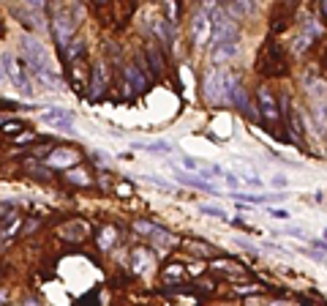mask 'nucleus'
<instances>
[{
	"label": "nucleus",
	"mask_w": 327,
	"mask_h": 306,
	"mask_svg": "<svg viewBox=\"0 0 327 306\" xmlns=\"http://www.w3.org/2000/svg\"><path fill=\"white\" fill-rule=\"evenodd\" d=\"M183 167H185V170H202L199 161H196V159H188V156L183 159Z\"/></svg>",
	"instance_id": "35"
},
{
	"label": "nucleus",
	"mask_w": 327,
	"mask_h": 306,
	"mask_svg": "<svg viewBox=\"0 0 327 306\" xmlns=\"http://www.w3.org/2000/svg\"><path fill=\"white\" fill-rule=\"evenodd\" d=\"M210 30H213V22H210V16L202 11V5H196V8L191 11V25H188V33H191V41H194V47L207 49Z\"/></svg>",
	"instance_id": "9"
},
{
	"label": "nucleus",
	"mask_w": 327,
	"mask_h": 306,
	"mask_svg": "<svg viewBox=\"0 0 327 306\" xmlns=\"http://www.w3.org/2000/svg\"><path fill=\"white\" fill-rule=\"evenodd\" d=\"M0 123H3V120H0Z\"/></svg>",
	"instance_id": "44"
},
{
	"label": "nucleus",
	"mask_w": 327,
	"mask_h": 306,
	"mask_svg": "<svg viewBox=\"0 0 327 306\" xmlns=\"http://www.w3.org/2000/svg\"><path fill=\"white\" fill-rule=\"evenodd\" d=\"M229 224H235V227H240V230H245V233H251V227H245V224H243V219H232Z\"/></svg>",
	"instance_id": "39"
},
{
	"label": "nucleus",
	"mask_w": 327,
	"mask_h": 306,
	"mask_svg": "<svg viewBox=\"0 0 327 306\" xmlns=\"http://www.w3.org/2000/svg\"><path fill=\"white\" fill-rule=\"evenodd\" d=\"M41 118H44V123L55 126V129H60V131H71L74 129V112H68V109H60V107L46 109Z\"/></svg>",
	"instance_id": "15"
},
{
	"label": "nucleus",
	"mask_w": 327,
	"mask_h": 306,
	"mask_svg": "<svg viewBox=\"0 0 327 306\" xmlns=\"http://www.w3.org/2000/svg\"><path fill=\"white\" fill-rule=\"evenodd\" d=\"M19 52H22V63H25V68H27L30 77H36L38 82L46 85V88L66 90V82H63V77L52 68L49 55H46V49L41 47L38 38H33L30 33H25V36L19 38Z\"/></svg>",
	"instance_id": "1"
},
{
	"label": "nucleus",
	"mask_w": 327,
	"mask_h": 306,
	"mask_svg": "<svg viewBox=\"0 0 327 306\" xmlns=\"http://www.w3.org/2000/svg\"><path fill=\"white\" fill-rule=\"evenodd\" d=\"M199 211L204 213V216H215V219H226V213L221 211V208H215V205H202Z\"/></svg>",
	"instance_id": "31"
},
{
	"label": "nucleus",
	"mask_w": 327,
	"mask_h": 306,
	"mask_svg": "<svg viewBox=\"0 0 327 306\" xmlns=\"http://www.w3.org/2000/svg\"><path fill=\"white\" fill-rule=\"evenodd\" d=\"M256 68H259L262 77H286L289 74V55L276 38H267L262 44V52L256 57Z\"/></svg>",
	"instance_id": "2"
},
{
	"label": "nucleus",
	"mask_w": 327,
	"mask_h": 306,
	"mask_svg": "<svg viewBox=\"0 0 327 306\" xmlns=\"http://www.w3.org/2000/svg\"><path fill=\"white\" fill-rule=\"evenodd\" d=\"M63 55H66V57H68V60H71V63H79L82 57L87 55V47H85V41H82V38H74V41L68 44L66 49H63Z\"/></svg>",
	"instance_id": "25"
},
{
	"label": "nucleus",
	"mask_w": 327,
	"mask_h": 306,
	"mask_svg": "<svg viewBox=\"0 0 327 306\" xmlns=\"http://www.w3.org/2000/svg\"><path fill=\"white\" fill-rule=\"evenodd\" d=\"M36 140H38L36 131H22V134H16L11 142H14V145H27V142H36Z\"/></svg>",
	"instance_id": "30"
},
{
	"label": "nucleus",
	"mask_w": 327,
	"mask_h": 306,
	"mask_svg": "<svg viewBox=\"0 0 327 306\" xmlns=\"http://www.w3.org/2000/svg\"><path fill=\"white\" fill-rule=\"evenodd\" d=\"M177 181L183 183V186H191V189H199V192H207V194H218V189L213 186L210 181H202V178L196 175H185V172H180Z\"/></svg>",
	"instance_id": "20"
},
{
	"label": "nucleus",
	"mask_w": 327,
	"mask_h": 306,
	"mask_svg": "<svg viewBox=\"0 0 327 306\" xmlns=\"http://www.w3.org/2000/svg\"><path fill=\"white\" fill-rule=\"evenodd\" d=\"M22 167H25V172H27V175H33L36 181H44V183H49L52 178H55V172H52L46 164H38V161H25Z\"/></svg>",
	"instance_id": "21"
},
{
	"label": "nucleus",
	"mask_w": 327,
	"mask_h": 306,
	"mask_svg": "<svg viewBox=\"0 0 327 306\" xmlns=\"http://www.w3.org/2000/svg\"><path fill=\"white\" fill-rule=\"evenodd\" d=\"M0 131H3V134H8L11 140H14L16 134H22V131H27V126L22 123V120H3V123H0Z\"/></svg>",
	"instance_id": "26"
},
{
	"label": "nucleus",
	"mask_w": 327,
	"mask_h": 306,
	"mask_svg": "<svg viewBox=\"0 0 327 306\" xmlns=\"http://www.w3.org/2000/svg\"><path fill=\"white\" fill-rule=\"evenodd\" d=\"M57 235H60L63 241H71V244H79V241H85L87 238V230H85V224H77V222H68L66 227H60L57 230Z\"/></svg>",
	"instance_id": "17"
},
{
	"label": "nucleus",
	"mask_w": 327,
	"mask_h": 306,
	"mask_svg": "<svg viewBox=\"0 0 327 306\" xmlns=\"http://www.w3.org/2000/svg\"><path fill=\"white\" fill-rule=\"evenodd\" d=\"M289 22H295V8L292 5H284V8H276V14L270 16V27L276 33H281L289 27Z\"/></svg>",
	"instance_id": "16"
},
{
	"label": "nucleus",
	"mask_w": 327,
	"mask_h": 306,
	"mask_svg": "<svg viewBox=\"0 0 327 306\" xmlns=\"http://www.w3.org/2000/svg\"><path fill=\"white\" fill-rule=\"evenodd\" d=\"M319 25H322V22L311 14H306L300 19V25H297V30H295V41H292V52H295V55H306V52L319 41V36H322V27Z\"/></svg>",
	"instance_id": "5"
},
{
	"label": "nucleus",
	"mask_w": 327,
	"mask_h": 306,
	"mask_svg": "<svg viewBox=\"0 0 327 306\" xmlns=\"http://www.w3.org/2000/svg\"><path fill=\"white\" fill-rule=\"evenodd\" d=\"M123 77V90H126V99H134V96H142L145 88H148V74H145V66L139 57L128 60L120 71Z\"/></svg>",
	"instance_id": "6"
},
{
	"label": "nucleus",
	"mask_w": 327,
	"mask_h": 306,
	"mask_svg": "<svg viewBox=\"0 0 327 306\" xmlns=\"http://www.w3.org/2000/svg\"><path fill=\"white\" fill-rule=\"evenodd\" d=\"M300 252H303V255H308L311 260H317V263H325V255H322V252H314V249H300Z\"/></svg>",
	"instance_id": "34"
},
{
	"label": "nucleus",
	"mask_w": 327,
	"mask_h": 306,
	"mask_svg": "<svg viewBox=\"0 0 327 306\" xmlns=\"http://www.w3.org/2000/svg\"><path fill=\"white\" fill-rule=\"evenodd\" d=\"M66 175H68V181H71V183H77V186H90V178H87V175H85V172H77V170H68V172H66Z\"/></svg>",
	"instance_id": "29"
},
{
	"label": "nucleus",
	"mask_w": 327,
	"mask_h": 306,
	"mask_svg": "<svg viewBox=\"0 0 327 306\" xmlns=\"http://www.w3.org/2000/svg\"><path fill=\"white\" fill-rule=\"evenodd\" d=\"M245 183H248L251 189H262V181H259V178H251V175H248V178H245Z\"/></svg>",
	"instance_id": "37"
},
{
	"label": "nucleus",
	"mask_w": 327,
	"mask_h": 306,
	"mask_svg": "<svg viewBox=\"0 0 327 306\" xmlns=\"http://www.w3.org/2000/svg\"><path fill=\"white\" fill-rule=\"evenodd\" d=\"M49 25H52V36H55L57 47L66 49L77 36V11L74 8H55L49 11Z\"/></svg>",
	"instance_id": "3"
},
{
	"label": "nucleus",
	"mask_w": 327,
	"mask_h": 306,
	"mask_svg": "<svg viewBox=\"0 0 327 306\" xmlns=\"http://www.w3.org/2000/svg\"><path fill=\"white\" fill-rule=\"evenodd\" d=\"M5 301H8V290H5V287H0V306H5Z\"/></svg>",
	"instance_id": "40"
},
{
	"label": "nucleus",
	"mask_w": 327,
	"mask_h": 306,
	"mask_svg": "<svg viewBox=\"0 0 327 306\" xmlns=\"http://www.w3.org/2000/svg\"><path fill=\"white\" fill-rule=\"evenodd\" d=\"M46 3H25L19 5V8H11V14L16 16V19L25 22V27H33V30H38V27L46 25Z\"/></svg>",
	"instance_id": "11"
},
{
	"label": "nucleus",
	"mask_w": 327,
	"mask_h": 306,
	"mask_svg": "<svg viewBox=\"0 0 327 306\" xmlns=\"http://www.w3.org/2000/svg\"><path fill=\"white\" fill-rule=\"evenodd\" d=\"M273 216H276V219H289V213H286V211H273Z\"/></svg>",
	"instance_id": "42"
},
{
	"label": "nucleus",
	"mask_w": 327,
	"mask_h": 306,
	"mask_svg": "<svg viewBox=\"0 0 327 306\" xmlns=\"http://www.w3.org/2000/svg\"><path fill=\"white\" fill-rule=\"evenodd\" d=\"M107 60H96L90 68V77H87V101H101L107 93Z\"/></svg>",
	"instance_id": "10"
},
{
	"label": "nucleus",
	"mask_w": 327,
	"mask_h": 306,
	"mask_svg": "<svg viewBox=\"0 0 327 306\" xmlns=\"http://www.w3.org/2000/svg\"><path fill=\"white\" fill-rule=\"evenodd\" d=\"M0 107H3V109H22L25 104H19V101H11V99H0Z\"/></svg>",
	"instance_id": "33"
},
{
	"label": "nucleus",
	"mask_w": 327,
	"mask_h": 306,
	"mask_svg": "<svg viewBox=\"0 0 327 306\" xmlns=\"http://www.w3.org/2000/svg\"><path fill=\"white\" fill-rule=\"evenodd\" d=\"M319 14H322V19L327 22V0H325V3H319Z\"/></svg>",
	"instance_id": "41"
},
{
	"label": "nucleus",
	"mask_w": 327,
	"mask_h": 306,
	"mask_svg": "<svg viewBox=\"0 0 327 306\" xmlns=\"http://www.w3.org/2000/svg\"><path fill=\"white\" fill-rule=\"evenodd\" d=\"M210 52H213V66L221 68V63L232 60V57L240 52V47H237V44H221V47H215V49H210Z\"/></svg>",
	"instance_id": "23"
},
{
	"label": "nucleus",
	"mask_w": 327,
	"mask_h": 306,
	"mask_svg": "<svg viewBox=\"0 0 327 306\" xmlns=\"http://www.w3.org/2000/svg\"><path fill=\"white\" fill-rule=\"evenodd\" d=\"M273 186H276V189H286V178L276 175V178H273Z\"/></svg>",
	"instance_id": "38"
},
{
	"label": "nucleus",
	"mask_w": 327,
	"mask_h": 306,
	"mask_svg": "<svg viewBox=\"0 0 327 306\" xmlns=\"http://www.w3.org/2000/svg\"><path fill=\"white\" fill-rule=\"evenodd\" d=\"M224 181H226V186H229L232 192L237 189V175H232V172H224Z\"/></svg>",
	"instance_id": "36"
},
{
	"label": "nucleus",
	"mask_w": 327,
	"mask_h": 306,
	"mask_svg": "<svg viewBox=\"0 0 327 306\" xmlns=\"http://www.w3.org/2000/svg\"><path fill=\"white\" fill-rule=\"evenodd\" d=\"M115 244H120V227L118 224H112V222L101 224V227L96 230V246L101 252H109Z\"/></svg>",
	"instance_id": "14"
},
{
	"label": "nucleus",
	"mask_w": 327,
	"mask_h": 306,
	"mask_svg": "<svg viewBox=\"0 0 327 306\" xmlns=\"http://www.w3.org/2000/svg\"><path fill=\"white\" fill-rule=\"evenodd\" d=\"M134 230H137L139 235H153L156 230H159V224H150V222H145V219H137V222H134Z\"/></svg>",
	"instance_id": "27"
},
{
	"label": "nucleus",
	"mask_w": 327,
	"mask_h": 306,
	"mask_svg": "<svg viewBox=\"0 0 327 306\" xmlns=\"http://www.w3.org/2000/svg\"><path fill=\"white\" fill-rule=\"evenodd\" d=\"M131 263H134V271H137V274H148L150 265H153V252L150 249H134Z\"/></svg>",
	"instance_id": "22"
},
{
	"label": "nucleus",
	"mask_w": 327,
	"mask_h": 306,
	"mask_svg": "<svg viewBox=\"0 0 327 306\" xmlns=\"http://www.w3.org/2000/svg\"><path fill=\"white\" fill-rule=\"evenodd\" d=\"M232 200H240V203H251V205H267L284 200L281 194H243V192H232Z\"/></svg>",
	"instance_id": "19"
},
{
	"label": "nucleus",
	"mask_w": 327,
	"mask_h": 306,
	"mask_svg": "<svg viewBox=\"0 0 327 306\" xmlns=\"http://www.w3.org/2000/svg\"><path fill=\"white\" fill-rule=\"evenodd\" d=\"M5 306H8V304H5Z\"/></svg>",
	"instance_id": "45"
},
{
	"label": "nucleus",
	"mask_w": 327,
	"mask_h": 306,
	"mask_svg": "<svg viewBox=\"0 0 327 306\" xmlns=\"http://www.w3.org/2000/svg\"><path fill=\"white\" fill-rule=\"evenodd\" d=\"M325 241H327V230H325Z\"/></svg>",
	"instance_id": "43"
},
{
	"label": "nucleus",
	"mask_w": 327,
	"mask_h": 306,
	"mask_svg": "<svg viewBox=\"0 0 327 306\" xmlns=\"http://www.w3.org/2000/svg\"><path fill=\"white\" fill-rule=\"evenodd\" d=\"M0 60H3V71H5V77L11 79V85L19 88L25 96H33V82H30V74H27L25 63H19V57L11 55V52H3Z\"/></svg>",
	"instance_id": "7"
},
{
	"label": "nucleus",
	"mask_w": 327,
	"mask_h": 306,
	"mask_svg": "<svg viewBox=\"0 0 327 306\" xmlns=\"http://www.w3.org/2000/svg\"><path fill=\"white\" fill-rule=\"evenodd\" d=\"M161 279L164 282H185V265L183 263H169V265H164V274H161Z\"/></svg>",
	"instance_id": "24"
},
{
	"label": "nucleus",
	"mask_w": 327,
	"mask_h": 306,
	"mask_svg": "<svg viewBox=\"0 0 327 306\" xmlns=\"http://www.w3.org/2000/svg\"><path fill=\"white\" fill-rule=\"evenodd\" d=\"M311 246H314V252H322V255H327V241L325 238H314Z\"/></svg>",
	"instance_id": "32"
},
{
	"label": "nucleus",
	"mask_w": 327,
	"mask_h": 306,
	"mask_svg": "<svg viewBox=\"0 0 327 306\" xmlns=\"http://www.w3.org/2000/svg\"><path fill=\"white\" fill-rule=\"evenodd\" d=\"M226 74L229 68H218V66H210L207 74L202 79V96L207 104H226Z\"/></svg>",
	"instance_id": "4"
},
{
	"label": "nucleus",
	"mask_w": 327,
	"mask_h": 306,
	"mask_svg": "<svg viewBox=\"0 0 327 306\" xmlns=\"http://www.w3.org/2000/svg\"><path fill=\"white\" fill-rule=\"evenodd\" d=\"M74 164H79V153L74 151V148H66V145H57L55 151L46 156V167H49L52 172L57 170H74Z\"/></svg>",
	"instance_id": "12"
},
{
	"label": "nucleus",
	"mask_w": 327,
	"mask_h": 306,
	"mask_svg": "<svg viewBox=\"0 0 327 306\" xmlns=\"http://www.w3.org/2000/svg\"><path fill=\"white\" fill-rule=\"evenodd\" d=\"M150 241H153L159 249H164V252H169V249H174V246H180V238H177V235H172L169 230H161V227L156 230L153 235H150Z\"/></svg>",
	"instance_id": "18"
},
{
	"label": "nucleus",
	"mask_w": 327,
	"mask_h": 306,
	"mask_svg": "<svg viewBox=\"0 0 327 306\" xmlns=\"http://www.w3.org/2000/svg\"><path fill=\"white\" fill-rule=\"evenodd\" d=\"M256 112H259V120H265L267 126H276L278 120H281L278 99L267 85H259V88H256Z\"/></svg>",
	"instance_id": "8"
},
{
	"label": "nucleus",
	"mask_w": 327,
	"mask_h": 306,
	"mask_svg": "<svg viewBox=\"0 0 327 306\" xmlns=\"http://www.w3.org/2000/svg\"><path fill=\"white\" fill-rule=\"evenodd\" d=\"M142 55H145V60H148V68L156 74V77L166 71V57H164V47H159L156 41H148V44H145Z\"/></svg>",
	"instance_id": "13"
},
{
	"label": "nucleus",
	"mask_w": 327,
	"mask_h": 306,
	"mask_svg": "<svg viewBox=\"0 0 327 306\" xmlns=\"http://www.w3.org/2000/svg\"><path fill=\"white\" fill-rule=\"evenodd\" d=\"M137 148H145V151H156V153H172V145H169V142H164V140L150 142V145H137Z\"/></svg>",
	"instance_id": "28"
}]
</instances>
